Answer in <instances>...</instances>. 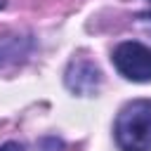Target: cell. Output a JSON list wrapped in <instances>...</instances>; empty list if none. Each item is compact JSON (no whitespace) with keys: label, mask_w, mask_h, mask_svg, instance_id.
I'll list each match as a JSON object with an SVG mask.
<instances>
[{"label":"cell","mask_w":151,"mask_h":151,"mask_svg":"<svg viewBox=\"0 0 151 151\" xmlns=\"http://www.w3.org/2000/svg\"><path fill=\"white\" fill-rule=\"evenodd\" d=\"M113 137L120 151H151V99L125 104L116 118Z\"/></svg>","instance_id":"6da1fadb"},{"label":"cell","mask_w":151,"mask_h":151,"mask_svg":"<svg viewBox=\"0 0 151 151\" xmlns=\"http://www.w3.org/2000/svg\"><path fill=\"white\" fill-rule=\"evenodd\" d=\"M111 59L123 78H127L132 83L151 80V47H146L144 42H137V40L120 42L113 50Z\"/></svg>","instance_id":"7a4b0ae2"},{"label":"cell","mask_w":151,"mask_h":151,"mask_svg":"<svg viewBox=\"0 0 151 151\" xmlns=\"http://www.w3.org/2000/svg\"><path fill=\"white\" fill-rule=\"evenodd\" d=\"M101 83V73L94 64L85 61V59H78V61H71L68 71H66V87L76 94H94L97 87Z\"/></svg>","instance_id":"3957f363"},{"label":"cell","mask_w":151,"mask_h":151,"mask_svg":"<svg viewBox=\"0 0 151 151\" xmlns=\"http://www.w3.org/2000/svg\"><path fill=\"white\" fill-rule=\"evenodd\" d=\"M0 151H24V146H21V144H17V142H7V144H2V146H0Z\"/></svg>","instance_id":"277c9868"},{"label":"cell","mask_w":151,"mask_h":151,"mask_svg":"<svg viewBox=\"0 0 151 151\" xmlns=\"http://www.w3.org/2000/svg\"><path fill=\"white\" fill-rule=\"evenodd\" d=\"M139 19H146V21H151V0H149V12H142V14H139Z\"/></svg>","instance_id":"5b68a950"},{"label":"cell","mask_w":151,"mask_h":151,"mask_svg":"<svg viewBox=\"0 0 151 151\" xmlns=\"http://www.w3.org/2000/svg\"><path fill=\"white\" fill-rule=\"evenodd\" d=\"M2 7H5V0H0V9H2Z\"/></svg>","instance_id":"8992f818"}]
</instances>
